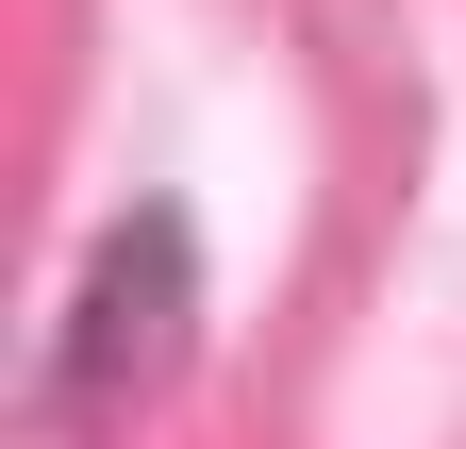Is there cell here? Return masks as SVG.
Listing matches in <instances>:
<instances>
[{
	"mask_svg": "<svg viewBox=\"0 0 466 449\" xmlns=\"http://www.w3.org/2000/svg\"><path fill=\"white\" fill-rule=\"evenodd\" d=\"M167 366H184V216H116L100 266H84V316H67V383L134 400Z\"/></svg>",
	"mask_w": 466,
	"mask_h": 449,
	"instance_id": "cell-1",
	"label": "cell"
}]
</instances>
